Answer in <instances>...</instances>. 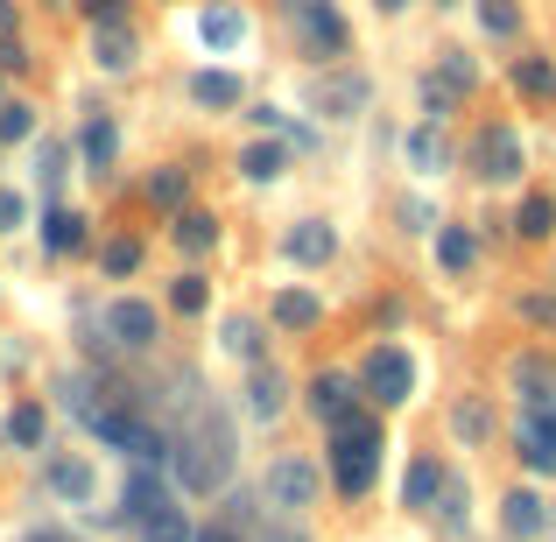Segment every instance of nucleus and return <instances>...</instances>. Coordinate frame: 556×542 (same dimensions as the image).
Masks as SVG:
<instances>
[{"instance_id": "16", "label": "nucleus", "mask_w": 556, "mask_h": 542, "mask_svg": "<svg viewBox=\"0 0 556 542\" xmlns=\"http://www.w3.org/2000/svg\"><path fill=\"white\" fill-rule=\"evenodd\" d=\"M78 155H85V169H113V155H121V127H113V113H92V121L78 127Z\"/></svg>"}, {"instance_id": "49", "label": "nucleus", "mask_w": 556, "mask_h": 542, "mask_svg": "<svg viewBox=\"0 0 556 542\" xmlns=\"http://www.w3.org/2000/svg\"><path fill=\"white\" fill-rule=\"evenodd\" d=\"M374 8H380V14H402V8H408V0H374Z\"/></svg>"}, {"instance_id": "37", "label": "nucleus", "mask_w": 556, "mask_h": 542, "mask_svg": "<svg viewBox=\"0 0 556 542\" xmlns=\"http://www.w3.org/2000/svg\"><path fill=\"white\" fill-rule=\"evenodd\" d=\"M408 163H416L422 177L444 169V141H437V127H416V135H408Z\"/></svg>"}, {"instance_id": "4", "label": "nucleus", "mask_w": 556, "mask_h": 542, "mask_svg": "<svg viewBox=\"0 0 556 542\" xmlns=\"http://www.w3.org/2000/svg\"><path fill=\"white\" fill-rule=\"evenodd\" d=\"M317 493H325V472H317L303 451H282V458L268 465V479H261V501L282 507V515H303V507H317Z\"/></svg>"}, {"instance_id": "28", "label": "nucleus", "mask_w": 556, "mask_h": 542, "mask_svg": "<svg viewBox=\"0 0 556 542\" xmlns=\"http://www.w3.org/2000/svg\"><path fill=\"white\" fill-rule=\"evenodd\" d=\"M169 240H177L184 254H212L218 247V218L212 212H177V232H169Z\"/></svg>"}, {"instance_id": "10", "label": "nucleus", "mask_w": 556, "mask_h": 542, "mask_svg": "<svg viewBox=\"0 0 556 542\" xmlns=\"http://www.w3.org/2000/svg\"><path fill=\"white\" fill-rule=\"evenodd\" d=\"M303 402H311V416H317V423L331 430V423H345V416L359 408V380H353V374H317Z\"/></svg>"}, {"instance_id": "33", "label": "nucleus", "mask_w": 556, "mask_h": 542, "mask_svg": "<svg viewBox=\"0 0 556 542\" xmlns=\"http://www.w3.org/2000/svg\"><path fill=\"white\" fill-rule=\"evenodd\" d=\"M549 380H556L549 374V353H521L515 360V388L529 394V402H549Z\"/></svg>"}, {"instance_id": "45", "label": "nucleus", "mask_w": 556, "mask_h": 542, "mask_svg": "<svg viewBox=\"0 0 556 542\" xmlns=\"http://www.w3.org/2000/svg\"><path fill=\"white\" fill-rule=\"evenodd\" d=\"M190 542H247V535L232 529V521H212V529H198V535H190Z\"/></svg>"}, {"instance_id": "32", "label": "nucleus", "mask_w": 556, "mask_h": 542, "mask_svg": "<svg viewBox=\"0 0 556 542\" xmlns=\"http://www.w3.org/2000/svg\"><path fill=\"white\" fill-rule=\"evenodd\" d=\"M451 430H458L465 444H486V437H493V408H486V402H472V394H465V402L451 408Z\"/></svg>"}, {"instance_id": "48", "label": "nucleus", "mask_w": 556, "mask_h": 542, "mask_svg": "<svg viewBox=\"0 0 556 542\" xmlns=\"http://www.w3.org/2000/svg\"><path fill=\"white\" fill-rule=\"evenodd\" d=\"M0 36H14V0H0Z\"/></svg>"}, {"instance_id": "34", "label": "nucleus", "mask_w": 556, "mask_h": 542, "mask_svg": "<svg viewBox=\"0 0 556 542\" xmlns=\"http://www.w3.org/2000/svg\"><path fill=\"white\" fill-rule=\"evenodd\" d=\"M437 501H444V529H451V535L472 529V493H465L458 472H444V493H437Z\"/></svg>"}, {"instance_id": "25", "label": "nucleus", "mask_w": 556, "mask_h": 542, "mask_svg": "<svg viewBox=\"0 0 556 542\" xmlns=\"http://www.w3.org/2000/svg\"><path fill=\"white\" fill-rule=\"evenodd\" d=\"M515 232H521V240H549V232H556V198H549V190H529V198H521Z\"/></svg>"}, {"instance_id": "22", "label": "nucleus", "mask_w": 556, "mask_h": 542, "mask_svg": "<svg viewBox=\"0 0 556 542\" xmlns=\"http://www.w3.org/2000/svg\"><path fill=\"white\" fill-rule=\"evenodd\" d=\"M437 261H444V275H472L479 268V240L465 226H437Z\"/></svg>"}, {"instance_id": "39", "label": "nucleus", "mask_w": 556, "mask_h": 542, "mask_svg": "<svg viewBox=\"0 0 556 542\" xmlns=\"http://www.w3.org/2000/svg\"><path fill=\"white\" fill-rule=\"evenodd\" d=\"M36 135V106H22V99H0V141H28Z\"/></svg>"}, {"instance_id": "13", "label": "nucleus", "mask_w": 556, "mask_h": 542, "mask_svg": "<svg viewBox=\"0 0 556 542\" xmlns=\"http://www.w3.org/2000/svg\"><path fill=\"white\" fill-rule=\"evenodd\" d=\"M501 529L515 535V542H535V535L549 529V507L535 501L529 487H515V493H507V501H501Z\"/></svg>"}, {"instance_id": "38", "label": "nucleus", "mask_w": 556, "mask_h": 542, "mask_svg": "<svg viewBox=\"0 0 556 542\" xmlns=\"http://www.w3.org/2000/svg\"><path fill=\"white\" fill-rule=\"evenodd\" d=\"M226 353H240V360L261 366V325H254V317H226Z\"/></svg>"}, {"instance_id": "47", "label": "nucleus", "mask_w": 556, "mask_h": 542, "mask_svg": "<svg viewBox=\"0 0 556 542\" xmlns=\"http://www.w3.org/2000/svg\"><path fill=\"white\" fill-rule=\"evenodd\" d=\"M22 542H71V535H64V529H28Z\"/></svg>"}, {"instance_id": "8", "label": "nucleus", "mask_w": 556, "mask_h": 542, "mask_svg": "<svg viewBox=\"0 0 556 542\" xmlns=\"http://www.w3.org/2000/svg\"><path fill=\"white\" fill-rule=\"evenodd\" d=\"M521 465H529L535 479H556V394L549 402H529V416H521Z\"/></svg>"}, {"instance_id": "20", "label": "nucleus", "mask_w": 556, "mask_h": 542, "mask_svg": "<svg viewBox=\"0 0 556 542\" xmlns=\"http://www.w3.org/2000/svg\"><path fill=\"white\" fill-rule=\"evenodd\" d=\"M515 92L529 99V106H549L556 99V64L549 56H515Z\"/></svg>"}, {"instance_id": "1", "label": "nucleus", "mask_w": 556, "mask_h": 542, "mask_svg": "<svg viewBox=\"0 0 556 542\" xmlns=\"http://www.w3.org/2000/svg\"><path fill=\"white\" fill-rule=\"evenodd\" d=\"M380 451H388V430H380L374 408H353L345 423L325 430V472L345 501H367L374 479H380Z\"/></svg>"}, {"instance_id": "31", "label": "nucleus", "mask_w": 556, "mask_h": 542, "mask_svg": "<svg viewBox=\"0 0 556 542\" xmlns=\"http://www.w3.org/2000/svg\"><path fill=\"white\" fill-rule=\"evenodd\" d=\"M141 198H149L155 212H184V198H190V177H184V169H155V177L141 184Z\"/></svg>"}, {"instance_id": "41", "label": "nucleus", "mask_w": 556, "mask_h": 542, "mask_svg": "<svg viewBox=\"0 0 556 542\" xmlns=\"http://www.w3.org/2000/svg\"><path fill=\"white\" fill-rule=\"evenodd\" d=\"M472 85H479L472 56H465V50H444V92H451V99H465V92H472Z\"/></svg>"}, {"instance_id": "9", "label": "nucleus", "mask_w": 556, "mask_h": 542, "mask_svg": "<svg viewBox=\"0 0 556 542\" xmlns=\"http://www.w3.org/2000/svg\"><path fill=\"white\" fill-rule=\"evenodd\" d=\"M472 169H479L486 184H515V177H521V135H515V127H479Z\"/></svg>"}, {"instance_id": "7", "label": "nucleus", "mask_w": 556, "mask_h": 542, "mask_svg": "<svg viewBox=\"0 0 556 542\" xmlns=\"http://www.w3.org/2000/svg\"><path fill=\"white\" fill-rule=\"evenodd\" d=\"M289 14H296V36L311 56H345L353 50V28H345V14L331 8V0H289Z\"/></svg>"}, {"instance_id": "30", "label": "nucleus", "mask_w": 556, "mask_h": 542, "mask_svg": "<svg viewBox=\"0 0 556 542\" xmlns=\"http://www.w3.org/2000/svg\"><path fill=\"white\" fill-rule=\"evenodd\" d=\"M169 311H177V317H204V311H212V282H204L198 268L177 275V282H169Z\"/></svg>"}, {"instance_id": "21", "label": "nucleus", "mask_w": 556, "mask_h": 542, "mask_svg": "<svg viewBox=\"0 0 556 542\" xmlns=\"http://www.w3.org/2000/svg\"><path fill=\"white\" fill-rule=\"evenodd\" d=\"M92 64L99 71H127V64H135V28H127V22L92 28Z\"/></svg>"}, {"instance_id": "2", "label": "nucleus", "mask_w": 556, "mask_h": 542, "mask_svg": "<svg viewBox=\"0 0 556 542\" xmlns=\"http://www.w3.org/2000/svg\"><path fill=\"white\" fill-rule=\"evenodd\" d=\"M169 458H177L184 493H212L218 479L232 472V423L218 408H198L177 437H169Z\"/></svg>"}, {"instance_id": "12", "label": "nucleus", "mask_w": 556, "mask_h": 542, "mask_svg": "<svg viewBox=\"0 0 556 542\" xmlns=\"http://www.w3.org/2000/svg\"><path fill=\"white\" fill-rule=\"evenodd\" d=\"M268 325H275V331H317V325H325V303H317L311 289H275Z\"/></svg>"}, {"instance_id": "6", "label": "nucleus", "mask_w": 556, "mask_h": 542, "mask_svg": "<svg viewBox=\"0 0 556 542\" xmlns=\"http://www.w3.org/2000/svg\"><path fill=\"white\" fill-rule=\"evenodd\" d=\"M99 325H106V339L121 345V353H149V345L163 339V311H155L149 297H113Z\"/></svg>"}, {"instance_id": "46", "label": "nucleus", "mask_w": 556, "mask_h": 542, "mask_svg": "<svg viewBox=\"0 0 556 542\" xmlns=\"http://www.w3.org/2000/svg\"><path fill=\"white\" fill-rule=\"evenodd\" d=\"M28 64V56H22V42H14V36H0V71H22Z\"/></svg>"}, {"instance_id": "29", "label": "nucleus", "mask_w": 556, "mask_h": 542, "mask_svg": "<svg viewBox=\"0 0 556 542\" xmlns=\"http://www.w3.org/2000/svg\"><path fill=\"white\" fill-rule=\"evenodd\" d=\"M198 36L212 42V50H232V42L247 36V14L240 8H204V22H198Z\"/></svg>"}, {"instance_id": "19", "label": "nucleus", "mask_w": 556, "mask_h": 542, "mask_svg": "<svg viewBox=\"0 0 556 542\" xmlns=\"http://www.w3.org/2000/svg\"><path fill=\"white\" fill-rule=\"evenodd\" d=\"M190 99H198L204 113H232L240 106V78H232V71H198V78H190Z\"/></svg>"}, {"instance_id": "43", "label": "nucleus", "mask_w": 556, "mask_h": 542, "mask_svg": "<svg viewBox=\"0 0 556 542\" xmlns=\"http://www.w3.org/2000/svg\"><path fill=\"white\" fill-rule=\"evenodd\" d=\"M22 218H28L22 190H0V232H22Z\"/></svg>"}, {"instance_id": "24", "label": "nucleus", "mask_w": 556, "mask_h": 542, "mask_svg": "<svg viewBox=\"0 0 556 542\" xmlns=\"http://www.w3.org/2000/svg\"><path fill=\"white\" fill-rule=\"evenodd\" d=\"M42 437H50V416H42V402H14L8 444H14V451H42Z\"/></svg>"}, {"instance_id": "15", "label": "nucleus", "mask_w": 556, "mask_h": 542, "mask_svg": "<svg viewBox=\"0 0 556 542\" xmlns=\"http://www.w3.org/2000/svg\"><path fill=\"white\" fill-rule=\"evenodd\" d=\"M42 479H50V493H56V501H71V507H85L99 493V479H92V465H85V458H50V465H42Z\"/></svg>"}, {"instance_id": "5", "label": "nucleus", "mask_w": 556, "mask_h": 542, "mask_svg": "<svg viewBox=\"0 0 556 542\" xmlns=\"http://www.w3.org/2000/svg\"><path fill=\"white\" fill-rule=\"evenodd\" d=\"M359 388L374 394L380 408H402L408 394H416V360H408V345H374L367 353V374H359Z\"/></svg>"}, {"instance_id": "23", "label": "nucleus", "mask_w": 556, "mask_h": 542, "mask_svg": "<svg viewBox=\"0 0 556 542\" xmlns=\"http://www.w3.org/2000/svg\"><path fill=\"white\" fill-rule=\"evenodd\" d=\"M42 247H50V254H78L85 247V218L64 212V204H50V212H42Z\"/></svg>"}, {"instance_id": "36", "label": "nucleus", "mask_w": 556, "mask_h": 542, "mask_svg": "<svg viewBox=\"0 0 556 542\" xmlns=\"http://www.w3.org/2000/svg\"><path fill=\"white\" fill-rule=\"evenodd\" d=\"M521 325L529 331H556V289H521Z\"/></svg>"}, {"instance_id": "3", "label": "nucleus", "mask_w": 556, "mask_h": 542, "mask_svg": "<svg viewBox=\"0 0 556 542\" xmlns=\"http://www.w3.org/2000/svg\"><path fill=\"white\" fill-rule=\"evenodd\" d=\"M85 430H92V437H99L106 451H121V458H135V465H163V458H169V437L155 430L149 416H135L127 402L85 408Z\"/></svg>"}, {"instance_id": "35", "label": "nucleus", "mask_w": 556, "mask_h": 542, "mask_svg": "<svg viewBox=\"0 0 556 542\" xmlns=\"http://www.w3.org/2000/svg\"><path fill=\"white\" fill-rule=\"evenodd\" d=\"M99 268H106L113 282H127V275L141 268V240H127V232H121V240H106V247H99Z\"/></svg>"}, {"instance_id": "18", "label": "nucleus", "mask_w": 556, "mask_h": 542, "mask_svg": "<svg viewBox=\"0 0 556 542\" xmlns=\"http://www.w3.org/2000/svg\"><path fill=\"white\" fill-rule=\"evenodd\" d=\"M163 501H169L163 472H149V465H135V472H127V521H135V529H141V521H149V515H155V507H163Z\"/></svg>"}, {"instance_id": "50", "label": "nucleus", "mask_w": 556, "mask_h": 542, "mask_svg": "<svg viewBox=\"0 0 556 542\" xmlns=\"http://www.w3.org/2000/svg\"><path fill=\"white\" fill-rule=\"evenodd\" d=\"M437 8H451V0H437Z\"/></svg>"}, {"instance_id": "40", "label": "nucleus", "mask_w": 556, "mask_h": 542, "mask_svg": "<svg viewBox=\"0 0 556 542\" xmlns=\"http://www.w3.org/2000/svg\"><path fill=\"white\" fill-rule=\"evenodd\" d=\"M479 28H486V36H515L521 8H515V0H479Z\"/></svg>"}, {"instance_id": "17", "label": "nucleus", "mask_w": 556, "mask_h": 542, "mask_svg": "<svg viewBox=\"0 0 556 542\" xmlns=\"http://www.w3.org/2000/svg\"><path fill=\"white\" fill-rule=\"evenodd\" d=\"M437 493H444V465L422 451L416 465H408V487H402V507H416V515H437Z\"/></svg>"}, {"instance_id": "26", "label": "nucleus", "mask_w": 556, "mask_h": 542, "mask_svg": "<svg viewBox=\"0 0 556 542\" xmlns=\"http://www.w3.org/2000/svg\"><path fill=\"white\" fill-rule=\"evenodd\" d=\"M190 535H198V529H190V515L177 507V493H169V501L141 521V542H190Z\"/></svg>"}, {"instance_id": "11", "label": "nucleus", "mask_w": 556, "mask_h": 542, "mask_svg": "<svg viewBox=\"0 0 556 542\" xmlns=\"http://www.w3.org/2000/svg\"><path fill=\"white\" fill-rule=\"evenodd\" d=\"M282 247H289V261H303V268H325V261L339 254V232H331L325 218H296Z\"/></svg>"}, {"instance_id": "42", "label": "nucleus", "mask_w": 556, "mask_h": 542, "mask_svg": "<svg viewBox=\"0 0 556 542\" xmlns=\"http://www.w3.org/2000/svg\"><path fill=\"white\" fill-rule=\"evenodd\" d=\"M78 8H85V22H92V28H113L127 14V0H78Z\"/></svg>"}, {"instance_id": "27", "label": "nucleus", "mask_w": 556, "mask_h": 542, "mask_svg": "<svg viewBox=\"0 0 556 542\" xmlns=\"http://www.w3.org/2000/svg\"><path fill=\"white\" fill-rule=\"evenodd\" d=\"M282 169H289V149H282V141H254V149L240 155V177L247 184H275Z\"/></svg>"}, {"instance_id": "14", "label": "nucleus", "mask_w": 556, "mask_h": 542, "mask_svg": "<svg viewBox=\"0 0 556 542\" xmlns=\"http://www.w3.org/2000/svg\"><path fill=\"white\" fill-rule=\"evenodd\" d=\"M282 408H289V380H282V366H254V374H247V416L275 423Z\"/></svg>"}, {"instance_id": "44", "label": "nucleus", "mask_w": 556, "mask_h": 542, "mask_svg": "<svg viewBox=\"0 0 556 542\" xmlns=\"http://www.w3.org/2000/svg\"><path fill=\"white\" fill-rule=\"evenodd\" d=\"M42 190H56V177H64V149H50V141H42Z\"/></svg>"}]
</instances>
